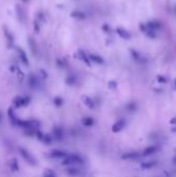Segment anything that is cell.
I'll return each mask as SVG.
<instances>
[{"mask_svg":"<svg viewBox=\"0 0 176 177\" xmlns=\"http://www.w3.org/2000/svg\"><path fill=\"white\" fill-rule=\"evenodd\" d=\"M42 125L40 120L37 119H21L20 118L19 121L17 123L18 127H21L24 131H38Z\"/></svg>","mask_w":176,"mask_h":177,"instance_id":"obj_1","label":"cell"},{"mask_svg":"<svg viewBox=\"0 0 176 177\" xmlns=\"http://www.w3.org/2000/svg\"><path fill=\"white\" fill-rule=\"evenodd\" d=\"M18 151L19 154L21 155V158L25 160V163H27L29 166L31 167H36L37 166V160H36L35 156L27 149V148L23 147V146H19L18 147Z\"/></svg>","mask_w":176,"mask_h":177,"instance_id":"obj_2","label":"cell"},{"mask_svg":"<svg viewBox=\"0 0 176 177\" xmlns=\"http://www.w3.org/2000/svg\"><path fill=\"white\" fill-rule=\"evenodd\" d=\"M84 164V158L78 153H68V156L62 160L63 166H80Z\"/></svg>","mask_w":176,"mask_h":177,"instance_id":"obj_3","label":"cell"},{"mask_svg":"<svg viewBox=\"0 0 176 177\" xmlns=\"http://www.w3.org/2000/svg\"><path fill=\"white\" fill-rule=\"evenodd\" d=\"M68 152L65 150L62 149H52L46 154L48 158H51V160H64V158L68 156Z\"/></svg>","mask_w":176,"mask_h":177,"instance_id":"obj_4","label":"cell"},{"mask_svg":"<svg viewBox=\"0 0 176 177\" xmlns=\"http://www.w3.org/2000/svg\"><path fill=\"white\" fill-rule=\"evenodd\" d=\"M31 101V99L28 96H16L13 99V107L20 109V108H25Z\"/></svg>","mask_w":176,"mask_h":177,"instance_id":"obj_5","label":"cell"},{"mask_svg":"<svg viewBox=\"0 0 176 177\" xmlns=\"http://www.w3.org/2000/svg\"><path fill=\"white\" fill-rule=\"evenodd\" d=\"M35 138L38 140V141L42 142V143L46 144V145H50V144H51L52 142H53V136H52V135H49V134L42 133V132H40V131H37V132H36Z\"/></svg>","mask_w":176,"mask_h":177,"instance_id":"obj_6","label":"cell"},{"mask_svg":"<svg viewBox=\"0 0 176 177\" xmlns=\"http://www.w3.org/2000/svg\"><path fill=\"white\" fill-rule=\"evenodd\" d=\"M142 156H143L142 152L129 151V152H124V153L121 155V160H140Z\"/></svg>","mask_w":176,"mask_h":177,"instance_id":"obj_7","label":"cell"},{"mask_svg":"<svg viewBox=\"0 0 176 177\" xmlns=\"http://www.w3.org/2000/svg\"><path fill=\"white\" fill-rule=\"evenodd\" d=\"M52 136L57 141H62L64 139V130L60 125H55L52 130Z\"/></svg>","mask_w":176,"mask_h":177,"instance_id":"obj_8","label":"cell"},{"mask_svg":"<svg viewBox=\"0 0 176 177\" xmlns=\"http://www.w3.org/2000/svg\"><path fill=\"white\" fill-rule=\"evenodd\" d=\"M6 114H7V118H9V122L11 123V125H15V127H17V123H18V121H19L20 118L18 117V115L16 114L15 108L9 107V109H7V111H6Z\"/></svg>","mask_w":176,"mask_h":177,"instance_id":"obj_9","label":"cell"},{"mask_svg":"<svg viewBox=\"0 0 176 177\" xmlns=\"http://www.w3.org/2000/svg\"><path fill=\"white\" fill-rule=\"evenodd\" d=\"M125 127H126V120H125L124 118H120L117 121H115V123L112 125V132L117 134L122 131Z\"/></svg>","mask_w":176,"mask_h":177,"instance_id":"obj_10","label":"cell"},{"mask_svg":"<svg viewBox=\"0 0 176 177\" xmlns=\"http://www.w3.org/2000/svg\"><path fill=\"white\" fill-rule=\"evenodd\" d=\"M65 173L68 176L72 177H77L79 175L82 174V170L79 168V166H68L65 169Z\"/></svg>","mask_w":176,"mask_h":177,"instance_id":"obj_11","label":"cell"},{"mask_svg":"<svg viewBox=\"0 0 176 177\" xmlns=\"http://www.w3.org/2000/svg\"><path fill=\"white\" fill-rule=\"evenodd\" d=\"M159 151V147L157 145H149V146H147L146 148L143 149L142 155L143 156H150V155L155 154Z\"/></svg>","mask_w":176,"mask_h":177,"instance_id":"obj_12","label":"cell"},{"mask_svg":"<svg viewBox=\"0 0 176 177\" xmlns=\"http://www.w3.org/2000/svg\"><path fill=\"white\" fill-rule=\"evenodd\" d=\"M81 123L84 127H92L96 124V119L91 116H84L81 119Z\"/></svg>","mask_w":176,"mask_h":177,"instance_id":"obj_13","label":"cell"},{"mask_svg":"<svg viewBox=\"0 0 176 177\" xmlns=\"http://www.w3.org/2000/svg\"><path fill=\"white\" fill-rule=\"evenodd\" d=\"M157 165V160H146V162H143L141 163L140 167L142 169H144V170H149V169H152L154 168L155 166Z\"/></svg>","mask_w":176,"mask_h":177,"instance_id":"obj_14","label":"cell"},{"mask_svg":"<svg viewBox=\"0 0 176 177\" xmlns=\"http://www.w3.org/2000/svg\"><path fill=\"white\" fill-rule=\"evenodd\" d=\"M9 168L11 169V171H13V172H18V171L20 170V165L17 158H11V160H9Z\"/></svg>","mask_w":176,"mask_h":177,"instance_id":"obj_15","label":"cell"},{"mask_svg":"<svg viewBox=\"0 0 176 177\" xmlns=\"http://www.w3.org/2000/svg\"><path fill=\"white\" fill-rule=\"evenodd\" d=\"M83 104H84V105L86 106V107L88 108L89 110H94V109H96V104H94V101L88 96L83 97Z\"/></svg>","mask_w":176,"mask_h":177,"instance_id":"obj_16","label":"cell"},{"mask_svg":"<svg viewBox=\"0 0 176 177\" xmlns=\"http://www.w3.org/2000/svg\"><path fill=\"white\" fill-rule=\"evenodd\" d=\"M125 109H126V111L129 112V113H134V112H136L137 110H138V107H137L135 101H131V103H129L125 106Z\"/></svg>","mask_w":176,"mask_h":177,"instance_id":"obj_17","label":"cell"},{"mask_svg":"<svg viewBox=\"0 0 176 177\" xmlns=\"http://www.w3.org/2000/svg\"><path fill=\"white\" fill-rule=\"evenodd\" d=\"M42 177H57V175H56L55 171L52 170V169H45V171L42 172Z\"/></svg>","mask_w":176,"mask_h":177,"instance_id":"obj_18","label":"cell"},{"mask_svg":"<svg viewBox=\"0 0 176 177\" xmlns=\"http://www.w3.org/2000/svg\"><path fill=\"white\" fill-rule=\"evenodd\" d=\"M53 103H54V105L56 106V107H61L62 105H63V99H61V97H55L54 99V101H53Z\"/></svg>","mask_w":176,"mask_h":177,"instance_id":"obj_19","label":"cell"},{"mask_svg":"<svg viewBox=\"0 0 176 177\" xmlns=\"http://www.w3.org/2000/svg\"><path fill=\"white\" fill-rule=\"evenodd\" d=\"M170 123H171V124L176 125V116H175V117H173V118L171 119V120H170Z\"/></svg>","mask_w":176,"mask_h":177,"instance_id":"obj_20","label":"cell"},{"mask_svg":"<svg viewBox=\"0 0 176 177\" xmlns=\"http://www.w3.org/2000/svg\"><path fill=\"white\" fill-rule=\"evenodd\" d=\"M171 131L173 132V133H176V125H175V127H172V129H171Z\"/></svg>","mask_w":176,"mask_h":177,"instance_id":"obj_21","label":"cell"},{"mask_svg":"<svg viewBox=\"0 0 176 177\" xmlns=\"http://www.w3.org/2000/svg\"><path fill=\"white\" fill-rule=\"evenodd\" d=\"M1 121H2V113L0 112V122H1Z\"/></svg>","mask_w":176,"mask_h":177,"instance_id":"obj_22","label":"cell"},{"mask_svg":"<svg viewBox=\"0 0 176 177\" xmlns=\"http://www.w3.org/2000/svg\"><path fill=\"white\" fill-rule=\"evenodd\" d=\"M173 163H174V164H176V155L173 158Z\"/></svg>","mask_w":176,"mask_h":177,"instance_id":"obj_23","label":"cell"}]
</instances>
